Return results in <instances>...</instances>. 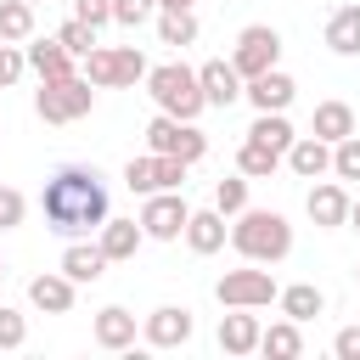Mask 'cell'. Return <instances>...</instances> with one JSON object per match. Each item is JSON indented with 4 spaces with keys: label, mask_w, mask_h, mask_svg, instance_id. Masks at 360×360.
Masks as SVG:
<instances>
[{
    "label": "cell",
    "mask_w": 360,
    "mask_h": 360,
    "mask_svg": "<svg viewBox=\"0 0 360 360\" xmlns=\"http://www.w3.org/2000/svg\"><path fill=\"white\" fill-rule=\"evenodd\" d=\"M287 169H292L298 180H321V174H332V146H326L321 135H298V141L287 146Z\"/></svg>",
    "instance_id": "cell-16"
},
{
    "label": "cell",
    "mask_w": 360,
    "mask_h": 360,
    "mask_svg": "<svg viewBox=\"0 0 360 360\" xmlns=\"http://www.w3.org/2000/svg\"><path fill=\"white\" fill-rule=\"evenodd\" d=\"M152 17H158V0H112V22H124V28H141Z\"/></svg>",
    "instance_id": "cell-35"
},
{
    "label": "cell",
    "mask_w": 360,
    "mask_h": 360,
    "mask_svg": "<svg viewBox=\"0 0 360 360\" xmlns=\"http://www.w3.org/2000/svg\"><path fill=\"white\" fill-rule=\"evenodd\" d=\"M73 298H79V281H73L68 270H45V276H34V281H28V304H34V309H45V315H68V309H73Z\"/></svg>",
    "instance_id": "cell-12"
},
{
    "label": "cell",
    "mask_w": 360,
    "mask_h": 360,
    "mask_svg": "<svg viewBox=\"0 0 360 360\" xmlns=\"http://www.w3.org/2000/svg\"><path fill=\"white\" fill-rule=\"evenodd\" d=\"M354 281H360V264H354Z\"/></svg>",
    "instance_id": "cell-44"
},
{
    "label": "cell",
    "mask_w": 360,
    "mask_h": 360,
    "mask_svg": "<svg viewBox=\"0 0 360 360\" xmlns=\"http://www.w3.org/2000/svg\"><path fill=\"white\" fill-rule=\"evenodd\" d=\"M225 214L219 208H191V219H186V248L191 253H219L225 248Z\"/></svg>",
    "instance_id": "cell-18"
},
{
    "label": "cell",
    "mask_w": 360,
    "mask_h": 360,
    "mask_svg": "<svg viewBox=\"0 0 360 360\" xmlns=\"http://www.w3.org/2000/svg\"><path fill=\"white\" fill-rule=\"evenodd\" d=\"M309 135H321L326 146H338L343 135H354V107L349 101H321L315 118H309Z\"/></svg>",
    "instance_id": "cell-22"
},
{
    "label": "cell",
    "mask_w": 360,
    "mask_h": 360,
    "mask_svg": "<svg viewBox=\"0 0 360 360\" xmlns=\"http://www.w3.org/2000/svg\"><path fill=\"white\" fill-rule=\"evenodd\" d=\"M22 214H28V197H22L17 186H0V231H17Z\"/></svg>",
    "instance_id": "cell-39"
},
{
    "label": "cell",
    "mask_w": 360,
    "mask_h": 360,
    "mask_svg": "<svg viewBox=\"0 0 360 360\" xmlns=\"http://www.w3.org/2000/svg\"><path fill=\"white\" fill-rule=\"evenodd\" d=\"M22 51H28V68H34L39 79H68V73H73V62H79L56 34H51V39H28Z\"/></svg>",
    "instance_id": "cell-17"
},
{
    "label": "cell",
    "mask_w": 360,
    "mask_h": 360,
    "mask_svg": "<svg viewBox=\"0 0 360 360\" xmlns=\"http://www.w3.org/2000/svg\"><path fill=\"white\" fill-rule=\"evenodd\" d=\"M259 354H270V360H298V354H304V332H298V321L287 315V321L264 326V332H259Z\"/></svg>",
    "instance_id": "cell-24"
},
{
    "label": "cell",
    "mask_w": 360,
    "mask_h": 360,
    "mask_svg": "<svg viewBox=\"0 0 360 360\" xmlns=\"http://www.w3.org/2000/svg\"><path fill=\"white\" fill-rule=\"evenodd\" d=\"M96 242H101L107 259H135V248L146 242V231H141V219H112L107 214V225L96 231Z\"/></svg>",
    "instance_id": "cell-20"
},
{
    "label": "cell",
    "mask_w": 360,
    "mask_h": 360,
    "mask_svg": "<svg viewBox=\"0 0 360 360\" xmlns=\"http://www.w3.org/2000/svg\"><path fill=\"white\" fill-rule=\"evenodd\" d=\"M349 225H354V231H360V197H354V202H349Z\"/></svg>",
    "instance_id": "cell-43"
},
{
    "label": "cell",
    "mask_w": 360,
    "mask_h": 360,
    "mask_svg": "<svg viewBox=\"0 0 360 360\" xmlns=\"http://www.w3.org/2000/svg\"><path fill=\"white\" fill-rule=\"evenodd\" d=\"M124 186H129L135 197H152V191H158V186H152V152H146V158H129V163H124Z\"/></svg>",
    "instance_id": "cell-37"
},
{
    "label": "cell",
    "mask_w": 360,
    "mask_h": 360,
    "mask_svg": "<svg viewBox=\"0 0 360 360\" xmlns=\"http://www.w3.org/2000/svg\"><path fill=\"white\" fill-rule=\"evenodd\" d=\"M349 191L338 186V180H315L309 186V197H304V208H309V219L321 225V231H338V225H349Z\"/></svg>",
    "instance_id": "cell-11"
},
{
    "label": "cell",
    "mask_w": 360,
    "mask_h": 360,
    "mask_svg": "<svg viewBox=\"0 0 360 360\" xmlns=\"http://www.w3.org/2000/svg\"><path fill=\"white\" fill-rule=\"evenodd\" d=\"M90 332H96V349H112L118 354V349H135V332L141 326H135V315L124 304H107V309H96V326Z\"/></svg>",
    "instance_id": "cell-14"
},
{
    "label": "cell",
    "mask_w": 360,
    "mask_h": 360,
    "mask_svg": "<svg viewBox=\"0 0 360 360\" xmlns=\"http://www.w3.org/2000/svg\"><path fill=\"white\" fill-rule=\"evenodd\" d=\"M0 39H11V45L34 39V6L28 0H0Z\"/></svg>",
    "instance_id": "cell-27"
},
{
    "label": "cell",
    "mask_w": 360,
    "mask_h": 360,
    "mask_svg": "<svg viewBox=\"0 0 360 360\" xmlns=\"http://www.w3.org/2000/svg\"><path fill=\"white\" fill-rule=\"evenodd\" d=\"M186 158H174V152H152V186L158 191H180L186 186Z\"/></svg>",
    "instance_id": "cell-30"
},
{
    "label": "cell",
    "mask_w": 360,
    "mask_h": 360,
    "mask_svg": "<svg viewBox=\"0 0 360 360\" xmlns=\"http://www.w3.org/2000/svg\"><path fill=\"white\" fill-rule=\"evenodd\" d=\"M90 107H96V84H90L84 73L39 79V90H34V112H39L45 124H79Z\"/></svg>",
    "instance_id": "cell-4"
},
{
    "label": "cell",
    "mask_w": 360,
    "mask_h": 360,
    "mask_svg": "<svg viewBox=\"0 0 360 360\" xmlns=\"http://www.w3.org/2000/svg\"><path fill=\"white\" fill-rule=\"evenodd\" d=\"M146 96L158 101V112L186 118V124H197V112L208 107L202 79H197V68H186V62H163V68H152V73H146Z\"/></svg>",
    "instance_id": "cell-3"
},
{
    "label": "cell",
    "mask_w": 360,
    "mask_h": 360,
    "mask_svg": "<svg viewBox=\"0 0 360 360\" xmlns=\"http://www.w3.org/2000/svg\"><path fill=\"white\" fill-rule=\"evenodd\" d=\"M39 208H45V225L56 236H90L107 225V180L96 163H62L45 174V191H39Z\"/></svg>",
    "instance_id": "cell-1"
},
{
    "label": "cell",
    "mask_w": 360,
    "mask_h": 360,
    "mask_svg": "<svg viewBox=\"0 0 360 360\" xmlns=\"http://www.w3.org/2000/svg\"><path fill=\"white\" fill-rule=\"evenodd\" d=\"M332 174L338 180H360V135H343L332 146Z\"/></svg>",
    "instance_id": "cell-33"
},
{
    "label": "cell",
    "mask_w": 360,
    "mask_h": 360,
    "mask_svg": "<svg viewBox=\"0 0 360 360\" xmlns=\"http://www.w3.org/2000/svg\"><path fill=\"white\" fill-rule=\"evenodd\" d=\"M259 332H264V326H259L253 309H231V315H219V349L236 354V360H242V354H259Z\"/></svg>",
    "instance_id": "cell-15"
},
{
    "label": "cell",
    "mask_w": 360,
    "mask_h": 360,
    "mask_svg": "<svg viewBox=\"0 0 360 360\" xmlns=\"http://www.w3.org/2000/svg\"><path fill=\"white\" fill-rule=\"evenodd\" d=\"M326 51L332 56H360V6H338L326 17Z\"/></svg>",
    "instance_id": "cell-21"
},
{
    "label": "cell",
    "mask_w": 360,
    "mask_h": 360,
    "mask_svg": "<svg viewBox=\"0 0 360 360\" xmlns=\"http://www.w3.org/2000/svg\"><path fill=\"white\" fill-rule=\"evenodd\" d=\"M22 68H28V51L11 45V39H0V90H11L22 79Z\"/></svg>",
    "instance_id": "cell-36"
},
{
    "label": "cell",
    "mask_w": 360,
    "mask_h": 360,
    "mask_svg": "<svg viewBox=\"0 0 360 360\" xmlns=\"http://www.w3.org/2000/svg\"><path fill=\"white\" fill-rule=\"evenodd\" d=\"M332 354H338V360H360V326H343V332L332 338Z\"/></svg>",
    "instance_id": "cell-41"
},
{
    "label": "cell",
    "mask_w": 360,
    "mask_h": 360,
    "mask_svg": "<svg viewBox=\"0 0 360 360\" xmlns=\"http://www.w3.org/2000/svg\"><path fill=\"white\" fill-rule=\"evenodd\" d=\"M276 304H281V315H292V321L304 326V321H315V315L326 309V292H321L315 281H292V287L276 292Z\"/></svg>",
    "instance_id": "cell-23"
},
{
    "label": "cell",
    "mask_w": 360,
    "mask_h": 360,
    "mask_svg": "<svg viewBox=\"0 0 360 360\" xmlns=\"http://www.w3.org/2000/svg\"><path fill=\"white\" fill-rule=\"evenodd\" d=\"M96 34H101V28H90V22H84V17H68V22H62V28H56V39H62V45H68V51H73V56H79V62H84V56H90V51H96Z\"/></svg>",
    "instance_id": "cell-31"
},
{
    "label": "cell",
    "mask_w": 360,
    "mask_h": 360,
    "mask_svg": "<svg viewBox=\"0 0 360 360\" xmlns=\"http://www.w3.org/2000/svg\"><path fill=\"white\" fill-rule=\"evenodd\" d=\"M242 96L253 101V112H287V107H292V96H298V84H292V73L270 68V73L248 79V84H242Z\"/></svg>",
    "instance_id": "cell-10"
},
{
    "label": "cell",
    "mask_w": 360,
    "mask_h": 360,
    "mask_svg": "<svg viewBox=\"0 0 360 360\" xmlns=\"http://www.w3.org/2000/svg\"><path fill=\"white\" fill-rule=\"evenodd\" d=\"M231 62H236V73H242V79H259V73H270V68L281 62V34H276L270 22H248V28L236 34V51H231Z\"/></svg>",
    "instance_id": "cell-7"
},
{
    "label": "cell",
    "mask_w": 360,
    "mask_h": 360,
    "mask_svg": "<svg viewBox=\"0 0 360 360\" xmlns=\"http://www.w3.org/2000/svg\"><path fill=\"white\" fill-rule=\"evenodd\" d=\"M28 6H39V0H28Z\"/></svg>",
    "instance_id": "cell-45"
},
{
    "label": "cell",
    "mask_w": 360,
    "mask_h": 360,
    "mask_svg": "<svg viewBox=\"0 0 360 360\" xmlns=\"http://www.w3.org/2000/svg\"><path fill=\"white\" fill-rule=\"evenodd\" d=\"M276 276L270 270H225L219 281H214V298L225 304V309H264V304H276Z\"/></svg>",
    "instance_id": "cell-6"
},
{
    "label": "cell",
    "mask_w": 360,
    "mask_h": 360,
    "mask_svg": "<svg viewBox=\"0 0 360 360\" xmlns=\"http://www.w3.org/2000/svg\"><path fill=\"white\" fill-rule=\"evenodd\" d=\"M186 219H191V208H186L180 191H152V197L141 202V231H146L152 242H180V236H186Z\"/></svg>",
    "instance_id": "cell-8"
},
{
    "label": "cell",
    "mask_w": 360,
    "mask_h": 360,
    "mask_svg": "<svg viewBox=\"0 0 360 360\" xmlns=\"http://www.w3.org/2000/svg\"><path fill=\"white\" fill-rule=\"evenodd\" d=\"M84 79H90L96 90H112V84H118V62H112V51L96 45V51L84 56Z\"/></svg>",
    "instance_id": "cell-32"
},
{
    "label": "cell",
    "mask_w": 360,
    "mask_h": 360,
    "mask_svg": "<svg viewBox=\"0 0 360 360\" xmlns=\"http://www.w3.org/2000/svg\"><path fill=\"white\" fill-rule=\"evenodd\" d=\"M231 248L248 259V264H281L292 253V225L287 214L276 208H242L231 219Z\"/></svg>",
    "instance_id": "cell-2"
},
{
    "label": "cell",
    "mask_w": 360,
    "mask_h": 360,
    "mask_svg": "<svg viewBox=\"0 0 360 360\" xmlns=\"http://www.w3.org/2000/svg\"><path fill=\"white\" fill-rule=\"evenodd\" d=\"M248 141H264V146H276V152L287 158V146L298 141V129L287 124V112H259V118H253V129H248Z\"/></svg>",
    "instance_id": "cell-26"
},
{
    "label": "cell",
    "mask_w": 360,
    "mask_h": 360,
    "mask_svg": "<svg viewBox=\"0 0 360 360\" xmlns=\"http://www.w3.org/2000/svg\"><path fill=\"white\" fill-rule=\"evenodd\" d=\"M22 343H28V315L0 304V349H22Z\"/></svg>",
    "instance_id": "cell-38"
},
{
    "label": "cell",
    "mask_w": 360,
    "mask_h": 360,
    "mask_svg": "<svg viewBox=\"0 0 360 360\" xmlns=\"http://www.w3.org/2000/svg\"><path fill=\"white\" fill-rule=\"evenodd\" d=\"M281 163H287V158H281L276 146H264V141H242V152H236V169H242L248 180H270Z\"/></svg>",
    "instance_id": "cell-25"
},
{
    "label": "cell",
    "mask_w": 360,
    "mask_h": 360,
    "mask_svg": "<svg viewBox=\"0 0 360 360\" xmlns=\"http://www.w3.org/2000/svg\"><path fill=\"white\" fill-rule=\"evenodd\" d=\"M158 45H174V51L197 45V17L191 11H158Z\"/></svg>",
    "instance_id": "cell-28"
},
{
    "label": "cell",
    "mask_w": 360,
    "mask_h": 360,
    "mask_svg": "<svg viewBox=\"0 0 360 360\" xmlns=\"http://www.w3.org/2000/svg\"><path fill=\"white\" fill-rule=\"evenodd\" d=\"M146 152H174V158H186V163H202V158H208V135H202L197 124H186V118L158 112V118L146 124Z\"/></svg>",
    "instance_id": "cell-5"
},
{
    "label": "cell",
    "mask_w": 360,
    "mask_h": 360,
    "mask_svg": "<svg viewBox=\"0 0 360 360\" xmlns=\"http://www.w3.org/2000/svg\"><path fill=\"white\" fill-rule=\"evenodd\" d=\"M158 11H191V0H158Z\"/></svg>",
    "instance_id": "cell-42"
},
{
    "label": "cell",
    "mask_w": 360,
    "mask_h": 360,
    "mask_svg": "<svg viewBox=\"0 0 360 360\" xmlns=\"http://www.w3.org/2000/svg\"><path fill=\"white\" fill-rule=\"evenodd\" d=\"M73 17H84L90 28H107L112 22V0H73Z\"/></svg>",
    "instance_id": "cell-40"
},
{
    "label": "cell",
    "mask_w": 360,
    "mask_h": 360,
    "mask_svg": "<svg viewBox=\"0 0 360 360\" xmlns=\"http://www.w3.org/2000/svg\"><path fill=\"white\" fill-rule=\"evenodd\" d=\"M197 79H202V96H208V107H231V101H242V73H236V62H225V56H214V62H202L197 68Z\"/></svg>",
    "instance_id": "cell-13"
},
{
    "label": "cell",
    "mask_w": 360,
    "mask_h": 360,
    "mask_svg": "<svg viewBox=\"0 0 360 360\" xmlns=\"http://www.w3.org/2000/svg\"><path fill=\"white\" fill-rule=\"evenodd\" d=\"M112 62H118V84H141L152 68H146V56L135 51V45H112Z\"/></svg>",
    "instance_id": "cell-34"
},
{
    "label": "cell",
    "mask_w": 360,
    "mask_h": 360,
    "mask_svg": "<svg viewBox=\"0 0 360 360\" xmlns=\"http://www.w3.org/2000/svg\"><path fill=\"white\" fill-rule=\"evenodd\" d=\"M191 332H197V321H191L186 304H158V309L141 321V338H146L152 349H180V343H191Z\"/></svg>",
    "instance_id": "cell-9"
},
{
    "label": "cell",
    "mask_w": 360,
    "mask_h": 360,
    "mask_svg": "<svg viewBox=\"0 0 360 360\" xmlns=\"http://www.w3.org/2000/svg\"><path fill=\"white\" fill-rule=\"evenodd\" d=\"M214 208H219L225 219H236V214L248 208V174H242V169L225 174V180H214Z\"/></svg>",
    "instance_id": "cell-29"
},
{
    "label": "cell",
    "mask_w": 360,
    "mask_h": 360,
    "mask_svg": "<svg viewBox=\"0 0 360 360\" xmlns=\"http://www.w3.org/2000/svg\"><path fill=\"white\" fill-rule=\"evenodd\" d=\"M107 264H112V259L101 253V242H84V236H73V242L62 248V270H68L79 287H84V281H101V270H107Z\"/></svg>",
    "instance_id": "cell-19"
}]
</instances>
